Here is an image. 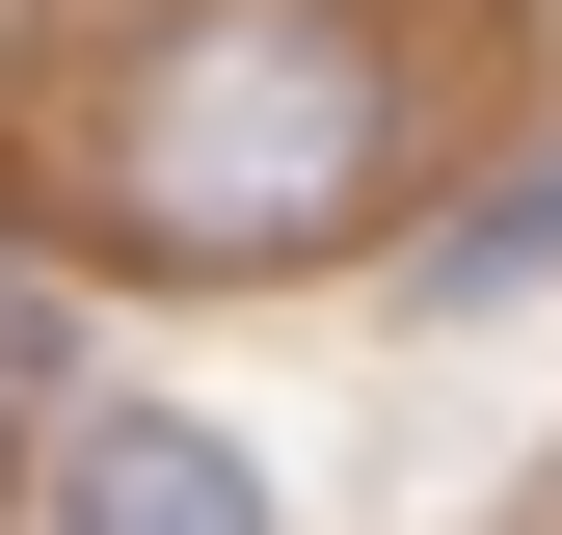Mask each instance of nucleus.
<instances>
[{"label":"nucleus","instance_id":"f257e3e1","mask_svg":"<svg viewBox=\"0 0 562 535\" xmlns=\"http://www.w3.org/2000/svg\"><path fill=\"white\" fill-rule=\"evenodd\" d=\"M108 215L188 241V268H295L375 215V54L322 27V0H188L161 54H134L108 107Z\"/></svg>","mask_w":562,"mask_h":535},{"label":"nucleus","instance_id":"f03ea898","mask_svg":"<svg viewBox=\"0 0 562 535\" xmlns=\"http://www.w3.org/2000/svg\"><path fill=\"white\" fill-rule=\"evenodd\" d=\"M54 535H268V482L161 401H108V429H54Z\"/></svg>","mask_w":562,"mask_h":535},{"label":"nucleus","instance_id":"7ed1b4c3","mask_svg":"<svg viewBox=\"0 0 562 535\" xmlns=\"http://www.w3.org/2000/svg\"><path fill=\"white\" fill-rule=\"evenodd\" d=\"M27 375H54V349H27V321H0V482H27Z\"/></svg>","mask_w":562,"mask_h":535}]
</instances>
